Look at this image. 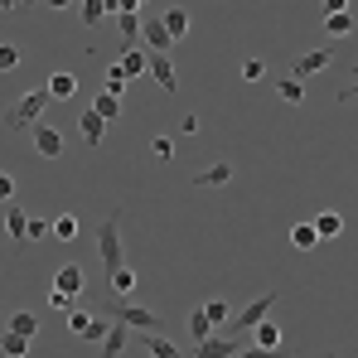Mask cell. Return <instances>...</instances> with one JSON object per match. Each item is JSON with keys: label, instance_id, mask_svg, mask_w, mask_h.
I'll return each mask as SVG.
<instances>
[{"label": "cell", "instance_id": "4316f807", "mask_svg": "<svg viewBox=\"0 0 358 358\" xmlns=\"http://www.w3.org/2000/svg\"><path fill=\"white\" fill-rule=\"evenodd\" d=\"M121 349H126V324L112 320V329H107V339H102V358H117Z\"/></svg>", "mask_w": 358, "mask_h": 358}, {"label": "cell", "instance_id": "30bf717a", "mask_svg": "<svg viewBox=\"0 0 358 358\" xmlns=\"http://www.w3.org/2000/svg\"><path fill=\"white\" fill-rule=\"evenodd\" d=\"M83 286H87V276H83V266H78V262L59 266V276H54V291H63V296H83Z\"/></svg>", "mask_w": 358, "mask_h": 358}, {"label": "cell", "instance_id": "5b68a950", "mask_svg": "<svg viewBox=\"0 0 358 358\" xmlns=\"http://www.w3.org/2000/svg\"><path fill=\"white\" fill-rule=\"evenodd\" d=\"M145 73L155 78V87H160V92H170V97L179 92V73H175V63H170V54H150Z\"/></svg>", "mask_w": 358, "mask_h": 358}, {"label": "cell", "instance_id": "8fae6325", "mask_svg": "<svg viewBox=\"0 0 358 358\" xmlns=\"http://www.w3.org/2000/svg\"><path fill=\"white\" fill-rule=\"evenodd\" d=\"M228 179H233V160H218V165H208V170L194 175V189H223Z\"/></svg>", "mask_w": 358, "mask_h": 358}, {"label": "cell", "instance_id": "7402d4cb", "mask_svg": "<svg viewBox=\"0 0 358 358\" xmlns=\"http://www.w3.org/2000/svg\"><path fill=\"white\" fill-rule=\"evenodd\" d=\"M29 344H34V339L15 334V329H10V334H0V354H5V358H24V354H29Z\"/></svg>", "mask_w": 358, "mask_h": 358}, {"label": "cell", "instance_id": "d4e9b609", "mask_svg": "<svg viewBox=\"0 0 358 358\" xmlns=\"http://www.w3.org/2000/svg\"><path fill=\"white\" fill-rule=\"evenodd\" d=\"M10 329L24 334V339H34V334H39V315H34V310H20V315H10Z\"/></svg>", "mask_w": 358, "mask_h": 358}, {"label": "cell", "instance_id": "8992f818", "mask_svg": "<svg viewBox=\"0 0 358 358\" xmlns=\"http://www.w3.org/2000/svg\"><path fill=\"white\" fill-rule=\"evenodd\" d=\"M233 354H238V339L233 334H208V339H199L189 349V358H233Z\"/></svg>", "mask_w": 358, "mask_h": 358}, {"label": "cell", "instance_id": "d6a6232c", "mask_svg": "<svg viewBox=\"0 0 358 358\" xmlns=\"http://www.w3.org/2000/svg\"><path fill=\"white\" fill-rule=\"evenodd\" d=\"M150 155L155 160H175V136H155L150 141Z\"/></svg>", "mask_w": 358, "mask_h": 358}, {"label": "cell", "instance_id": "f546056e", "mask_svg": "<svg viewBox=\"0 0 358 358\" xmlns=\"http://www.w3.org/2000/svg\"><path fill=\"white\" fill-rule=\"evenodd\" d=\"M117 29H121V39H126V44H136V39H141V15H136V10L117 15Z\"/></svg>", "mask_w": 358, "mask_h": 358}, {"label": "cell", "instance_id": "cb8c5ba5", "mask_svg": "<svg viewBox=\"0 0 358 358\" xmlns=\"http://www.w3.org/2000/svg\"><path fill=\"white\" fill-rule=\"evenodd\" d=\"M107 286H112V296H131V291H136V271H131V266H117V271L107 276Z\"/></svg>", "mask_w": 358, "mask_h": 358}, {"label": "cell", "instance_id": "9a60e30c", "mask_svg": "<svg viewBox=\"0 0 358 358\" xmlns=\"http://www.w3.org/2000/svg\"><path fill=\"white\" fill-rule=\"evenodd\" d=\"M141 39L150 44V54H170V44H175V39L165 34V24H160V20H150V24L141 20Z\"/></svg>", "mask_w": 358, "mask_h": 358}, {"label": "cell", "instance_id": "836d02e7", "mask_svg": "<svg viewBox=\"0 0 358 358\" xmlns=\"http://www.w3.org/2000/svg\"><path fill=\"white\" fill-rule=\"evenodd\" d=\"M87 324H92V315H87V310H68V334H78V339H83V334H87Z\"/></svg>", "mask_w": 358, "mask_h": 358}, {"label": "cell", "instance_id": "1f68e13d", "mask_svg": "<svg viewBox=\"0 0 358 358\" xmlns=\"http://www.w3.org/2000/svg\"><path fill=\"white\" fill-rule=\"evenodd\" d=\"M78 15H83V24H102V20H107V5H102V0H83Z\"/></svg>", "mask_w": 358, "mask_h": 358}, {"label": "cell", "instance_id": "5bb4252c", "mask_svg": "<svg viewBox=\"0 0 358 358\" xmlns=\"http://www.w3.org/2000/svg\"><path fill=\"white\" fill-rule=\"evenodd\" d=\"M78 131H83V141H87V145H102V136H107V121H102L97 112H92V107H87V112H78Z\"/></svg>", "mask_w": 358, "mask_h": 358}, {"label": "cell", "instance_id": "7bdbcfd3", "mask_svg": "<svg viewBox=\"0 0 358 358\" xmlns=\"http://www.w3.org/2000/svg\"><path fill=\"white\" fill-rule=\"evenodd\" d=\"M354 97H358V78L349 83V87H344V92H339V102H354Z\"/></svg>", "mask_w": 358, "mask_h": 358}, {"label": "cell", "instance_id": "52a82bcc", "mask_svg": "<svg viewBox=\"0 0 358 358\" xmlns=\"http://www.w3.org/2000/svg\"><path fill=\"white\" fill-rule=\"evenodd\" d=\"M29 141H34V150H39L44 160H59V155H63V136L54 131V126H44V121L29 126Z\"/></svg>", "mask_w": 358, "mask_h": 358}, {"label": "cell", "instance_id": "7c38bea8", "mask_svg": "<svg viewBox=\"0 0 358 358\" xmlns=\"http://www.w3.org/2000/svg\"><path fill=\"white\" fill-rule=\"evenodd\" d=\"M141 344H145V354H150V358H189L184 349H175V344H170V339H165L160 329H150V334H141Z\"/></svg>", "mask_w": 358, "mask_h": 358}, {"label": "cell", "instance_id": "f1b7e54d", "mask_svg": "<svg viewBox=\"0 0 358 358\" xmlns=\"http://www.w3.org/2000/svg\"><path fill=\"white\" fill-rule=\"evenodd\" d=\"M92 112L102 121H117L121 117V97H112V92H102V97H92Z\"/></svg>", "mask_w": 358, "mask_h": 358}, {"label": "cell", "instance_id": "603a6c76", "mask_svg": "<svg viewBox=\"0 0 358 358\" xmlns=\"http://www.w3.org/2000/svg\"><path fill=\"white\" fill-rule=\"evenodd\" d=\"M44 87H49V97H59V102H63V97H73V92H78V78H73V73H54Z\"/></svg>", "mask_w": 358, "mask_h": 358}, {"label": "cell", "instance_id": "83f0119b", "mask_svg": "<svg viewBox=\"0 0 358 358\" xmlns=\"http://www.w3.org/2000/svg\"><path fill=\"white\" fill-rule=\"evenodd\" d=\"M49 233L59 242H78V218H73V213H59V218L49 223Z\"/></svg>", "mask_w": 358, "mask_h": 358}, {"label": "cell", "instance_id": "277c9868", "mask_svg": "<svg viewBox=\"0 0 358 358\" xmlns=\"http://www.w3.org/2000/svg\"><path fill=\"white\" fill-rule=\"evenodd\" d=\"M112 300H117V324L141 329V334L160 329V315H155V310H145V305H136V300H126V296H112Z\"/></svg>", "mask_w": 358, "mask_h": 358}, {"label": "cell", "instance_id": "e575fe53", "mask_svg": "<svg viewBox=\"0 0 358 358\" xmlns=\"http://www.w3.org/2000/svg\"><path fill=\"white\" fill-rule=\"evenodd\" d=\"M107 329H112V320H102V315H92V324H87V334H83V339H87V344L97 339V344H102V339H107Z\"/></svg>", "mask_w": 358, "mask_h": 358}, {"label": "cell", "instance_id": "bcb514c9", "mask_svg": "<svg viewBox=\"0 0 358 358\" xmlns=\"http://www.w3.org/2000/svg\"><path fill=\"white\" fill-rule=\"evenodd\" d=\"M44 5H49V10H68L73 0H44Z\"/></svg>", "mask_w": 358, "mask_h": 358}, {"label": "cell", "instance_id": "3957f363", "mask_svg": "<svg viewBox=\"0 0 358 358\" xmlns=\"http://www.w3.org/2000/svg\"><path fill=\"white\" fill-rule=\"evenodd\" d=\"M276 300H281L276 291H266V296H257L252 305H242L238 315H233V324H228V334H233V339H238V334H252V329L271 315V305H276Z\"/></svg>", "mask_w": 358, "mask_h": 358}, {"label": "cell", "instance_id": "681fc988", "mask_svg": "<svg viewBox=\"0 0 358 358\" xmlns=\"http://www.w3.org/2000/svg\"><path fill=\"white\" fill-rule=\"evenodd\" d=\"M354 73H358V63H354Z\"/></svg>", "mask_w": 358, "mask_h": 358}, {"label": "cell", "instance_id": "f35d334b", "mask_svg": "<svg viewBox=\"0 0 358 358\" xmlns=\"http://www.w3.org/2000/svg\"><path fill=\"white\" fill-rule=\"evenodd\" d=\"M10 199H15V179L0 170V203H10Z\"/></svg>", "mask_w": 358, "mask_h": 358}, {"label": "cell", "instance_id": "484cf974", "mask_svg": "<svg viewBox=\"0 0 358 358\" xmlns=\"http://www.w3.org/2000/svg\"><path fill=\"white\" fill-rule=\"evenodd\" d=\"M203 315H208V320H213V329H223V324H228V320H233V305H228V300H203Z\"/></svg>", "mask_w": 358, "mask_h": 358}, {"label": "cell", "instance_id": "44dd1931", "mask_svg": "<svg viewBox=\"0 0 358 358\" xmlns=\"http://www.w3.org/2000/svg\"><path fill=\"white\" fill-rule=\"evenodd\" d=\"M189 334H194V344H199V339H208V334H218V329H213V320L203 315V305H194V310H189Z\"/></svg>", "mask_w": 358, "mask_h": 358}, {"label": "cell", "instance_id": "b9f144b4", "mask_svg": "<svg viewBox=\"0 0 358 358\" xmlns=\"http://www.w3.org/2000/svg\"><path fill=\"white\" fill-rule=\"evenodd\" d=\"M179 131H184V136H199V117H194V112H189V117L179 121Z\"/></svg>", "mask_w": 358, "mask_h": 358}, {"label": "cell", "instance_id": "9c48e42d", "mask_svg": "<svg viewBox=\"0 0 358 358\" xmlns=\"http://www.w3.org/2000/svg\"><path fill=\"white\" fill-rule=\"evenodd\" d=\"M5 238L15 242V247H24V242H29V213H24L20 203H10V208H5Z\"/></svg>", "mask_w": 358, "mask_h": 358}, {"label": "cell", "instance_id": "ab89813d", "mask_svg": "<svg viewBox=\"0 0 358 358\" xmlns=\"http://www.w3.org/2000/svg\"><path fill=\"white\" fill-rule=\"evenodd\" d=\"M233 358H276V354H271V349H257V344H252V349H238Z\"/></svg>", "mask_w": 358, "mask_h": 358}, {"label": "cell", "instance_id": "ac0fdd59", "mask_svg": "<svg viewBox=\"0 0 358 358\" xmlns=\"http://www.w3.org/2000/svg\"><path fill=\"white\" fill-rule=\"evenodd\" d=\"M160 24H165L170 39H184V34H189V10H184V5H170V10L160 15Z\"/></svg>", "mask_w": 358, "mask_h": 358}, {"label": "cell", "instance_id": "f907efd6", "mask_svg": "<svg viewBox=\"0 0 358 358\" xmlns=\"http://www.w3.org/2000/svg\"><path fill=\"white\" fill-rule=\"evenodd\" d=\"M136 5H141V0H136Z\"/></svg>", "mask_w": 358, "mask_h": 358}, {"label": "cell", "instance_id": "2e32d148", "mask_svg": "<svg viewBox=\"0 0 358 358\" xmlns=\"http://www.w3.org/2000/svg\"><path fill=\"white\" fill-rule=\"evenodd\" d=\"M354 29H358L354 10H339V15H324V34H329V39H349Z\"/></svg>", "mask_w": 358, "mask_h": 358}, {"label": "cell", "instance_id": "60d3db41", "mask_svg": "<svg viewBox=\"0 0 358 358\" xmlns=\"http://www.w3.org/2000/svg\"><path fill=\"white\" fill-rule=\"evenodd\" d=\"M49 305H54V310H73V296H63V291H54V296H49Z\"/></svg>", "mask_w": 358, "mask_h": 358}, {"label": "cell", "instance_id": "ffe728a7", "mask_svg": "<svg viewBox=\"0 0 358 358\" xmlns=\"http://www.w3.org/2000/svg\"><path fill=\"white\" fill-rule=\"evenodd\" d=\"M291 247H296V252H315V247H320L315 223H296V228H291Z\"/></svg>", "mask_w": 358, "mask_h": 358}, {"label": "cell", "instance_id": "e0dca14e", "mask_svg": "<svg viewBox=\"0 0 358 358\" xmlns=\"http://www.w3.org/2000/svg\"><path fill=\"white\" fill-rule=\"evenodd\" d=\"M252 339H257V349H271V354H281V324H271V320H262L257 329H252Z\"/></svg>", "mask_w": 358, "mask_h": 358}, {"label": "cell", "instance_id": "8d00e7d4", "mask_svg": "<svg viewBox=\"0 0 358 358\" xmlns=\"http://www.w3.org/2000/svg\"><path fill=\"white\" fill-rule=\"evenodd\" d=\"M242 78H247V83H262V78H266V63H262V59H247V63H242Z\"/></svg>", "mask_w": 358, "mask_h": 358}, {"label": "cell", "instance_id": "d590c367", "mask_svg": "<svg viewBox=\"0 0 358 358\" xmlns=\"http://www.w3.org/2000/svg\"><path fill=\"white\" fill-rule=\"evenodd\" d=\"M107 92H112V97H121V92H126V73H121L117 63L107 68Z\"/></svg>", "mask_w": 358, "mask_h": 358}, {"label": "cell", "instance_id": "74e56055", "mask_svg": "<svg viewBox=\"0 0 358 358\" xmlns=\"http://www.w3.org/2000/svg\"><path fill=\"white\" fill-rule=\"evenodd\" d=\"M10 68H20V49L15 44H0V73H10Z\"/></svg>", "mask_w": 358, "mask_h": 358}, {"label": "cell", "instance_id": "6da1fadb", "mask_svg": "<svg viewBox=\"0 0 358 358\" xmlns=\"http://www.w3.org/2000/svg\"><path fill=\"white\" fill-rule=\"evenodd\" d=\"M54 97H49V87H29L24 97H15V107L5 112V131H29V126H39V117H44V107H49Z\"/></svg>", "mask_w": 358, "mask_h": 358}, {"label": "cell", "instance_id": "f6af8a7d", "mask_svg": "<svg viewBox=\"0 0 358 358\" xmlns=\"http://www.w3.org/2000/svg\"><path fill=\"white\" fill-rule=\"evenodd\" d=\"M24 0H0V15H10V10H20Z\"/></svg>", "mask_w": 358, "mask_h": 358}, {"label": "cell", "instance_id": "c3c4849f", "mask_svg": "<svg viewBox=\"0 0 358 358\" xmlns=\"http://www.w3.org/2000/svg\"><path fill=\"white\" fill-rule=\"evenodd\" d=\"M324 358H339V354H324Z\"/></svg>", "mask_w": 358, "mask_h": 358}, {"label": "cell", "instance_id": "7a4b0ae2", "mask_svg": "<svg viewBox=\"0 0 358 358\" xmlns=\"http://www.w3.org/2000/svg\"><path fill=\"white\" fill-rule=\"evenodd\" d=\"M97 257H102V271L112 276L117 266H126V252H121V208H112L97 228Z\"/></svg>", "mask_w": 358, "mask_h": 358}, {"label": "cell", "instance_id": "ee69618b", "mask_svg": "<svg viewBox=\"0 0 358 358\" xmlns=\"http://www.w3.org/2000/svg\"><path fill=\"white\" fill-rule=\"evenodd\" d=\"M324 10H329V15H339V10H349V0H324Z\"/></svg>", "mask_w": 358, "mask_h": 358}, {"label": "cell", "instance_id": "ba28073f", "mask_svg": "<svg viewBox=\"0 0 358 358\" xmlns=\"http://www.w3.org/2000/svg\"><path fill=\"white\" fill-rule=\"evenodd\" d=\"M329 63H334V54H329V49H310V54H300V59L291 63V78H296V83H305L310 73H324Z\"/></svg>", "mask_w": 358, "mask_h": 358}, {"label": "cell", "instance_id": "4fadbf2b", "mask_svg": "<svg viewBox=\"0 0 358 358\" xmlns=\"http://www.w3.org/2000/svg\"><path fill=\"white\" fill-rule=\"evenodd\" d=\"M310 223H315V233H320V242H334L339 233H344V213H334V208H324V213H315Z\"/></svg>", "mask_w": 358, "mask_h": 358}, {"label": "cell", "instance_id": "7dc6e473", "mask_svg": "<svg viewBox=\"0 0 358 358\" xmlns=\"http://www.w3.org/2000/svg\"><path fill=\"white\" fill-rule=\"evenodd\" d=\"M24 5H39V0H24Z\"/></svg>", "mask_w": 358, "mask_h": 358}, {"label": "cell", "instance_id": "d6986e66", "mask_svg": "<svg viewBox=\"0 0 358 358\" xmlns=\"http://www.w3.org/2000/svg\"><path fill=\"white\" fill-rule=\"evenodd\" d=\"M145 63H150V59H145L141 49H126V54L117 59V68L126 73V83H131V78H145Z\"/></svg>", "mask_w": 358, "mask_h": 358}, {"label": "cell", "instance_id": "4dcf8cb0", "mask_svg": "<svg viewBox=\"0 0 358 358\" xmlns=\"http://www.w3.org/2000/svg\"><path fill=\"white\" fill-rule=\"evenodd\" d=\"M276 92H281V102H305V83H296L291 73H286V78L276 83Z\"/></svg>", "mask_w": 358, "mask_h": 358}]
</instances>
